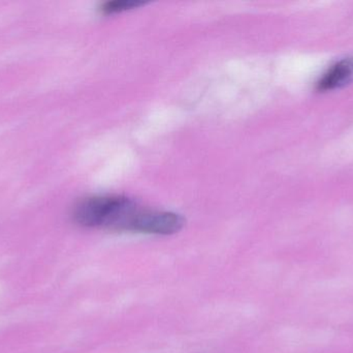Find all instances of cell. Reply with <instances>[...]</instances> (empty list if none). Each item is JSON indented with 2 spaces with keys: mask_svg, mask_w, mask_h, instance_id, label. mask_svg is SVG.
Returning <instances> with one entry per match:
<instances>
[{
  "mask_svg": "<svg viewBox=\"0 0 353 353\" xmlns=\"http://www.w3.org/2000/svg\"><path fill=\"white\" fill-rule=\"evenodd\" d=\"M138 209L137 203L128 197H92L81 201L74 207V220L83 227L126 231Z\"/></svg>",
  "mask_w": 353,
  "mask_h": 353,
  "instance_id": "obj_1",
  "label": "cell"
},
{
  "mask_svg": "<svg viewBox=\"0 0 353 353\" xmlns=\"http://www.w3.org/2000/svg\"><path fill=\"white\" fill-rule=\"evenodd\" d=\"M185 219L172 211H142L139 209L128 224L126 231L172 236L182 230Z\"/></svg>",
  "mask_w": 353,
  "mask_h": 353,
  "instance_id": "obj_2",
  "label": "cell"
},
{
  "mask_svg": "<svg viewBox=\"0 0 353 353\" xmlns=\"http://www.w3.org/2000/svg\"><path fill=\"white\" fill-rule=\"evenodd\" d=\"M353 83V56L336 62L317 82V90L329 91L342 88Z\"/></svg>",
  "mask_w": 353,
  "mask_h": 353,
  "instance_id": "obj_3",
  "label": "cell"
},
{
  "mask_svg": "<svg viewBox=\"0 0 353 353\" xmlns=\"http://www.w3.org/2000/svg\"><path fill=\"white\" fill-rule=\"evenodd\" d=\"M142 4H144V2L140 1V0H114V1L107 2L103 6V10L105 14H115V12L138 8Z\"/></svg>",
  "mask_w": 353,
  "mask_h": 353,
  "instance_id": "obj_4",
  "label": "cell"
}]
</instances>
